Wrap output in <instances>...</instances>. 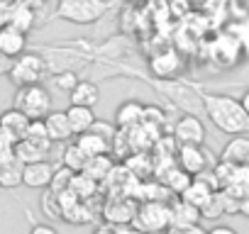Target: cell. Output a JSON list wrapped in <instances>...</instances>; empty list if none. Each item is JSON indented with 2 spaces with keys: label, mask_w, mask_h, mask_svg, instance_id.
I'll use <instances>...</instances> for the list:
<instances>
[{
  "label": "cell",
  "mask_w": 249,
  "mask_h": 234,
  "mask_svg": "<svg viewBox=\"0 0 249 234\" xmlns=\"http://www.w3.org/2000/svg\"><path fill=\"white\" fill-rule=\"evenodd\" d=\"M15 110H20L22 115H27L30 120H44V117L54 110L52 107V93L37 83V85H22L15 93Z\"/></svg>",
  "instance_id": "3"
},
{
  "label": "cell",
  "mask_w": 249,
  "mask_h": 234,
  "mask_svg": "<svg viewBox=\"0 0 249 234\" xmlns=\"http://www.w3.org/2000/svg\"><path fill=\"white\" fill-rule=\"evenodd\" d=\"M117 127H115V122H100V120H95L93 122V127H90V132H95V134H100L103 139H107L110 144H112V139H115V132Z\"/></svg>",
  "instance_id": "31"
},
{
  "label": "cell",
  "mask_w": 249,
  "mask_h": 234,
  "mask_svg": "<svg viewBox=\"0 0 249 234\" xmlns=\"http://www.w3.org/2000/svg\"><path fill=\"white\" fill-rule=\"evenodd\" d=\"M0 127L5 130V134H8L13 142H20V139H25V134H27L30 117L22 115L20 110L10 107V110H5V112H0Z\"/></svg>",
  "instance_id": "13"
},
{
  "label": "cell",
  "mask_w": 249,
  "mask_h": 234,
  "mask_svg": "<svg viewBox=\"0 0 249 234\" xmlns=\"http://www.w3.org/2000/svg\"><path fill=\"white\" fill-rule=\"evenodd\" d=\"M25 49H27V34H22L20 30H15L10 25L0 30V54L5 59L13 61V59L22 56Z\"/></svg>",
  "instance_id": "11"
},
{
  "label": "cell",
  "mask_w": 249,
  "mask_h": 234,
  "mask_svg": "<svg viewBox=\"0 0 249 234\" xmlns=\"http://www.w3.org/2000/svg\"><path fill=\"white\" fill-rule=\"evenodd\" d=\"M135 215H137V205H135L132 200H127V198L112 200V202L105 207V219H107L110 224H117V227L132 224Z\"/></svg>",
  "instance_id": "15"
},
{
  "label": "cell",
  "mask_w": 249,
  "mask_h": 234,
  "mask_svg": "<svg viewBox=\"0 0 249 234\" xmlns=\"http://www.w3.org/2000/svg\"><path fill=\"white\" fill-rule=\"evenodd\" d=\"M54 166L49 161H37V164H27L22 168V185L32 188V190H44L52 185L54 178Z\"/></svg>",
  "instance_id": "8"
},
{
  "label": "cell",
  "mask_w": 249,
  "mask_h": 234,
  "mask_svg": "<svg viewBox=\"0 0 249 234\" xmlns=\"http://www.w3.org/2000/svg\"><path fill=\"white\" fill-rule=\"evenodd\" d=\"M176 159H178V168H183L191 176H198L217 164L205 147H196V144H178Z\"/></svg>",
  "instance_id": "6"
},
{
  "label": "cell",
  "mask_w": 249,
  "mask_h": 234,
  "mask_svg": "<svg viewBox=\"0 0 249 234\" xmlns=\"http://www.w3.org/2000/svg\"><path fill=\"white\" fill-rule=\"evenodd\" d=\"M205 125L200 117L196 115H183L181 120L174 125V139L178 144H196V147H203L205 144Z\"/></svg>",
  "instance_id": "7"
},
{
  "label": "cell",
  "mask_w": 249,
  "mask_h": 234,
  "mask_svg": "<svg viewBox=\"0 0 249 234\" xmlns=\"http://www.w3.org/2000/svg\"><path fill=\"white\" fill-rule=\"evenodd\" d=\"M0 3H3V5H13V3H15V0H0Z\"/></svg>",
  "instance_id": "43"
},
{
  "label": "cell",
  "mask_w": 249,
  "mask_h": 234,
  "mask_svg": "<svg viewBox=\"0 0 249 234\" xmlns=\"http://www.w3.org/2000/svg\"><path fill=\"white\" fill-rule=\"evenodd\" d=\"M22 168L13 149L0 154V188H18L22 183Z\"/></svg>",
  "instance_id": "9"
},
{
  "label": "cell",
  "mask_w": 249,
  "mask_h": 234,
  "mask_svg": "<svg viewBox=\"0 0 249 234\" xmlns=\"http://www.w3.org/2000/svg\"><path fill=\"white\" fill-rule=\"evenodd\" d=\"M76 147L90 159V156H103V154H110V142L103 139L100 134L95 132H83L76 137Z\"/></svg>",
  "instance_id": "21"
},
{
  "label": "cell",
  "mask_w": 249,
  "mask_h": 234,
  "mask_svg": "<svg viewBox=\"0 0 249 234\" xmlns=\"http://www.w3.org/2000/svg\"><path fill=\"white\" fill-rule=\"evenodd\" d=\"M169 210H171V227H193V224H200V210L188 205L186 200L176 198L169 202Z\"/></svg>",
  "instance_id": "17"
},
{
  "label": "cell",
  "mask_w": 249,
  "mask_h": 234,
  "mask_svg": "<svg viewBox=\"0 0 249 234\" xmlns=\"http://www.w3.org/2000/svg\"><path fill=\"white\" fill-rule=\"evenodd\" d=\"M54 88H59V90H66V93H71L73 90V85L78 83V76L73 73V71H64V73H59L54 81Z\"/></svg>",
  "instance_id": "30"
},
{
  "label": "cell",
  "mask_w": 249,
  "mask_h": 234,
  "mask_svg": "<svg viewBox=\"0 0 249 234\" xmlns=\"http://www.w3.org/2000/svg\"><path fill=\"white\" fill-rule=\"evenodd\" d=\"M237 215H242V217H249V195L239 198V202H237Z\"/></svg>",
  "instance_id": "36"
},
{
  "label": "cell",
  "mask_w": 249,
  "mask_h": 234,
  "mask_svg": "<svg viewBox=\"0 0 249 234\" xmlns=\"http://www.w3.org/2000/svg\"><path fill=\"white\" fill-rule=\"evenodd\" d=\"M13 151H15V156L20 159V164L27 166V164L47 161V156H49V151H52V144H42V142H35V139H27V137H25V139L15 142Z\"/></svg>",
  "instance_id": "10"
},
{
  "label": "cell",
  "mask_w": 249,
  "mask_h": 234,
  "mask_svg": "<svg viewBox=\"0 0 249 234\" xmlns=\"http://www.w3.org/2000/svg\"><path fill=\"white\" fill-rule=\"evenodd\" d=\"M142 120H144V105L140 100H124L115 110V127L117 130L137 127V125H142Z\"/></svg>",
  "instance_id": "12"
},
{
  "label": "cell",
  "mask_w": 249,
  "mask_h": 234,
  "mask_svg": "<svg viewBox=\"0 0 249 234\" xmlns=\"http://www.w3.org/2000/svg\"><path fill=\"white\" fill-rule=\"evenodd\" d=\"M95 188H98V181H93V178L86 176V173H73L71 185H69V190H71L78 200H86V198L95 195Z\"/></svg>",
  "instance_id": "26"
},
{
  "label": "cell",
  "mask_w": 249,
  "mask_h": 234,
  "mask_svg": "<svg viewBox=\"0 0 249 234\" xmlns=\"http://www.w3.org/2000/svg\"><path fill=\"white\" fill-rule=\"evenodd\" d=\"M135 229L140 232H147V234H161L171 227V210H169V202H159V200H149L144 205L137 207V215L132 219Z\"/></svg>",
  "instance_id": "4"
},
{
  "label": "cell",
  "mask_w": 249,
  "mask_h": 234,
  "mask_svg": "<svg viewBox=\"0 0 249 234\" xmlns=\"http://www.w3.org/2000/svg\"><path fill=\"white\" fill-rule=\"evenodd\" d=\"M20 3H25V5H30V8L39 10V8H44V5H47V0H20Z\"/></svg>",
  "instance_id": "38"
},
{
  "label": "cell",
  "mask_w": 249,
  "mask_h": 234,
  "mask_svg": "<svg viewBox=\"0 0 249 234\" xmlns=\"http://www.w3.org/2000/svg\"><path fill=\"white\" fill-rule=\"evenodd\" d=\"M86 161H88V156L76 147V142H71L66 149H64V159H61V166H66L69 171H73V173H81L83 171V166H86Z\"/></svg>",
  "instance_id": "27"
},
{
  "label": "cell",
  "mask_w": 249,
  "mask_h": 234,
  "mask_svg": "<svg viewBox=\"0 0 249 234\" xmlns=\"http://www.w3.org/2000/svg\"><path fill=\"white\" fill-rule=\"evenodd\" d=\"M66 117H69V125L73 130V137L83 134V132H90L93 122H95V112L93 107H81V105H71L66 110Z\"/></svg>",
  "instance_id": "20"
},
{
  "label": "cell",
  "mask_w": 249,
  "mask_h": 234,
  "mask_svg": "<svg viewBox=\"0 0 249 234\" xmlns=\"http://www.w3.org/2000/svg\"><path fill=\"white\" fill-rule=\"evenodd\" d=\"M247 156H249V137L237 134V137H232V139L225 144V149H222V154H220V161L244 164V161H247Z\"/></svg>",
  "instance_id": "23"
},
{
  "label": "cell",
  "mask_w": 249,
  "mask_h": 234,
  "mask_svg": "<svg viewBox=\"0 0 249 234\" xmlns=\"http://www.w3.org/2000/svg\"><path fill=\"white\" fill-rule=\"evenodd\" d=\"M208 229H203L200 224H193V227H169L164 234H205Z\"/></svg>",
  "instance_id": "32"
},
{
  "label": "cell",
  "mask_w": 249,
  "mask_h": 234,
  "mask_svg": "<svg viewBox=\"0 0 249 234\" xmlns=\"http://www.w3.org/2000/svg\"><path fill=\"white\" fill-rule=\"evenodd\" d=\"M71 105H81V107H95L100 100V88L93 81H78L73 85V90L69 93Z\"/></svg>",
  "instance_id": "19"
},
{
  "label": "cell",
  "mask_w": 249,
  "mask_h": 234,
  "mask_svg": "<svg viewBox=\"0 0 249 234\" xmlns=\"http://www.w3.org/2000/svg\"><path fill=\"white\" fill-rule=\"evenodd\" d=\"M37 25V10L20 3V0H15L13 3V10H10V27L20 30L22 34H30Z\"/></svg>",
  "instance_id": "18"
},
{
  "label": "cell",
  "mask_w": 249,
  "mask_h": 234,
  "mask_svg": "<svg viewBox=\"0 0 249 234\" xmlns=\"http://www.w3.org/2000/svg\"><path fill=\"white\" fill-rule=\"evenodd\" d=\"M10 64H13L10 59H5L3 54H0V76H3V73H8V71H10Z\"/></svg>",
  "instance_id": "39"
},
{
  "label": "cell",
  "mask_w": 249,
  "mask_h": 234,
  "mask_svg": "<svg viewBox=\"0 0 249 234\" xmlns=\"http://www.w3.org/2000/svg\"><path fill=\"white\" fill-rule=\"evenodd\" d=\"M44 127H47V134H49L52 142H69L73 137V130L69 125L66 110H52L44 117Z\"/></svg>",
  "instance_id": "14"
},
{
  "label": "cell",
  "mask_w": 249,
  "mask_h": 234,
  "mask_svg": "<svg viewBox=\"0 0 249 234\" xmlns=\"http://www.w3.org/2000/svg\"><path fill=\"white\" fill-rule=\"evenodd\" d=\"M149 68H152V73H157V78H174L181 68H183V61H181V56L176 54V51H161V54H157L152 61H149Z\"/></svg>",
  "instance_id": "16"
},
{
  "label": "cell",
  "mask_w": 249,
  "mask_h": 234,
  "mask_svg": "<svg viewBox=\"0 0 249 234\" xmlns=\"http://www.w3.org/2000/svg\"><path fill=\"white\" fill-rule=\"evenodd\" d=\"M10 10H13V5H3V3H0V30L10 25Z\"/></svg>",
  "instance_id": "33"
},
{
  "label": "cell",
  "mask_w": 249,
  "mask_h": 234,
  "mask_svg": "<svg viewBox=\"0 0 249 234\" xmlns=\"http://www.w3.org/2000/svg\"><path fill=\"white\" fill-rule=\"evenodd\" d=\"M90 234H117V229H112V227H95Z\"/></svg>",
  "instance_id": "42"
},
{
  "label": "cell",
  "mask_w": 249,
  "mask_h": 234,
  "mask_svg": "<svg viewBox=\"0 0 249 234\" xmlns=\"http://www.w3.org/2000/svg\"><path fill=\"white\" fill-rule=\"evenodd\" d=\"M27 139H35V142H42V144H54L47 134V127H44V120H30V127H27Z\"/></svg>",
  "instance_id": "29"
},
{
  "label": "cell",
  "mask_w": 249,
  "mask_h": 234,
  "mask_svg": "<svg viewBox=\"0 0 249 234\" xmlns=\"http://www.w3.org/2000/svg\"><path fill=\"white\" fill-rule=\"evenodd\" d=\"M203 107L210 122L225 134H244L249 132V115L239 105V100L230 95H203Z\"/></svg>",
  "instance_id": "1"
},
{
  "label": "cell",
  "mask_w": 249,
  "mask_h": 234,
  "mask_svg": "<svg viewBox=\"0 0 249 234\" xmlns=\"http://www.w3.org/2000/svg\"><path fill=\"white\" fill-rule=\"evenodd\" d=\"M213 193H215V190H213L205 181L193 178V181H191V185H188V188H186L178 198H181V200H186L188 205H193V207H198V210H200V207H203V205L213 198Z\"/></svg>",
  "instance_id": "22"
},
{
  "label": "cell",
  "mask_w": 249,
  "mask_h": 234,
  "mask_svg": "<svg viewBox=\"0 0 249 234\" xmlns=\"http://www.w3.org/2000/svg\"><path fill=\"white\" fill-rule=\"evenodd\" d=\"M205 234H237V229L227 227V224H215L213 229H208Z\"/></svg>",
  "instance_id": "37"
},
{
  "label": "cell",
  "mask_w": 249,
  "mask_h": 234,
  "mask_svg": "<svg viewBox=\"0 0 249 234\" xmlns=\"http://www.w3.org/2000/svg\"><path fill=\"white\" fill-rule=\"evenodd\" d=\"M117 234H147V232H140V229H135V227H117Z\"/></svg>",
  "instance_id": "40"
},
{
  "label": "cell",
  "mask_w": 249,
  "mask_h": 234,
  "mask_svg": "<svg viewBox=\"0 0 249 234\" xmlns=\"http://www.w3.org/2000/svg\"><path fill=\"white\" fill-rule=\"evenodd\" d=\"M30 234H59L52 224H35L32 229H30Z\"/></svg>",
  "instance_id": "35"
},
{
  "label": "cell",
  "mask_w": 249,
  "mask_h": 234,
  "mask_svg": "<svg viewBox=\"0 0 249 234\" xmlns=\"http://www.w3.org/2000/svg\"><path fill=\"white\" fill-rule=\"evenodd\" d=\"M191 181H193V176L186 173L183 168H178L176 164L169 166V168L164 171V176H161V183L166 185V190H169V193H176V195H181V193L191 185Z\"/></svg>",
  "instance_id": "24"
},
{
  "label": "cell",
  "mask_w": 249,
  "mask_h": 234,
  "mask_svg": "<svg viewBox=\"0 0 249 234\" xmlns=\"http://www.w3.org/2000/svg\"><path fill=\"white\" fill-rule=\"evenodd\" d=\"M8 73H10V81L18 88H22V85H37V83H42V78L47 73V64H44V59L39 54L25 51L22 56L13 59Z\"/></svg>",
  "instance_id": "5"
},
{
  "label": "cell",
  "mask_w": 249,
  "mask_h": 234,
  "mask_svg": "<svg viewBox=\"0 0 249 234\" xmlns=\"http://www.w3.org/2000/svg\"><path fill=\"white\" fill-rule=\"evenodd\" d=\"M239 105H242V107H244V112L249 115V88H247V90H244V95L239 98Z\"/></svg>",
  "instance_id": "41"
},
{
  "label": "cell",
  "mask_w": 249,
  "mask_h": 234,
  "mask_svg": "<svg viewBox=\"0 0 249 234\" xmlns=\"http://www.w3.org/2000/svg\"><path fill=\"white\" fill-rule=\"evenodd\" d=\"M112 171H115V161L110 159V154H103V156H90V159L86 161V166H83L81 173L90 176L93 181H103V178H107Z\"/></svg>",
  "instance_id": "25"
},
{
  "label": "cell",
  "mask_w": 249,
  "mask_h": 234,
  "mask_svg": "<svg viewBox=\"0 0 249 234\" xmlns=\"http://www.w3.org/2000/svg\"><path fill=\"white\" fill-rule=\"evenodd\" d=\"M244 164H247V166H249V156H247V161H244Z\"/></svg>",
  "instance_id": "44"
},
{
  "label": "cell",
  "mask_w": 249,
  "mask_h": 234,
  "mask_svg": "<svg viewBox=\"0 0 249 234\" xmlns=\"http://www.w3.org/2000/svg\"><path fill=\"white\" fill-rule=\"evenodd\" d=\"M71 178H73V171H69L66 166H61V168H56L54 171V178H52V193H61V190H69V185H71Z\"/></svg>",
  "instance_id": "28"
},
{
  "label": "cell",
  "mask_w": 249,
  "mask_h": 234,
  "mask_svg": "<svg viewBox=\"0 0 249 234\" xmlns=\"http://www.w3.org/2000/svg\"><path fill=\"white\" fill-rule=\"evenodd\" d=\"M105 0H59L56 3V17L71 25H93L105 15Z\"/></svg>",
  "instance_id": "2"
},
{
  "label": "cell",
  "mask_w": 249,
  "mask_h": 234,
  "mask_svg": "<svg viewBox=\"0 0 249 234\" xmlns=\"http://www.w3.org/2000/svg\"><path fill=\"white\" fill-rule=\"evenodd\" d=\"M13 147H15V142L5 134V130H3V127H0V154H3V151H10Z\"/></svg>",
  "instance_id": "34"
}]
</instances>
